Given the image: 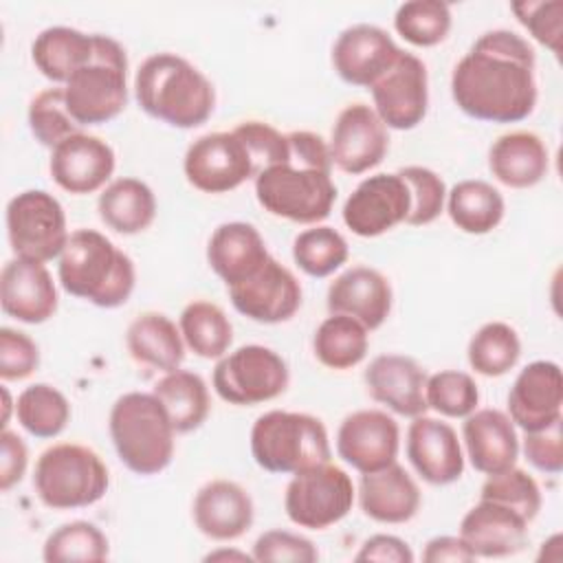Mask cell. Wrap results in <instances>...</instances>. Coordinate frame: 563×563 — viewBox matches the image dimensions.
<instances>
[{"mask_svg":"<svg viewBox=\"0 0 563 563\" xmlns=\"http://www.w3.org/2000/svg\"><path fill=\"white\" fill-rule=\"evenodd\" d=\"M534 66L537 57L528 40L508 29L486 31L455 64L451 97L477 121H523L537 106Z\"/></svg>","mask_w":563,"mask_h":563,"instance_id":"1","label":"cell"},{"mask_svg":"<svg viewBox=\"0 0 563 563\" xmlns=\"http://www.w3.org/2000/svg\"><path fill=\"white\" fill-rule=\"evenodd\" d=\"M286 136L290 158L255 178L257 202L271 216L297 224H317L330 216L336 200L328 143L308 130H295Z\"/></svg>","mask_w":563,"mask_h":563,"instance_id":"2","label":"cell"},{"mask_svg":"<svg viewBox=\"0 0 563 563\" xmlns=\"http://www.w3.org/2000/svg\"><path fill=\"white\" fill-rule=\"evenodd\" d=\"M134 95L145 114L180 130L202 125L216 106L213 84L176 53L145 57L134 75Z\"/></svg>","mask_w":563,"mask_h":563,"instance_id":"3","label":"cell"},{"mask_svg":"<svg viewBox=\"0 0 563 563\" xmlns=\"http://www.w3.org/2000/svg\"><path fill=\"white\" fill-rule=\"evenodd\" d=\"M62 288L99 308L123 306L136 282L132 260L95 229H77L59 255Z\"/></svg>","mask_w":563,"mask_h":563,"instance_id":"4","label":"cell"},{"mask_svg":"<svg viewBox=\"0 0 563 563\" xmlns=\"http://www.w3.org/2000/svg\"><path fill=\"white\" fill-rule=\"evenodd\" d=\"M119 460L136 475H156L174 457V424L154 394L128 391L119 396L108 418Z\"/></svg>","mask_w":563,"mask_h":563,"instance_id":"5","label":"cell"},{"mask_svg":"<svg viewBox=\"0 0 563 563\" xmlns=\"http://www.w3.org/2000/svg\"><path fill=\"white\" fill-rule=\"evenodd\" d=\"M251 455L268 473L295 475L330 462V440L323 422L310 413L273 409L253 422Z\"/></svg>","mask_w":563,"mask_h":563,"instance_id":"6","label":"cell"},{"mask_svg":"<svg viewBox=\"0 0 563 563\" xmlns=\"http://www.w3.org/2000/svg\"><path fill=\"white\" fill-rule=\"evenodd\" d=\"M110 486L103 460L84 444L48 446L35 462L33 488L53 510H75L97 504Z\"/></svg>","mask_w":563,"mask_h":563,"instance_id":"7","label":"cell"},{"mask_svg":"<svg viewBox=\"0 0 563 563\" xmlns=\"http://www.w3.org/2000/svg\"><path fill=\"white\" fill-rule=\"evenodd\" d=\"M128 57L123 46L95 33V57L64 84V99L77 125H101L128 106Z\"/></svg>","mask_w":563,"mask_h":563,"instance_id":"8","label":"cell"},{"mask_svg":"<svg viewBox=\"0 0 563 563\" xmlns=\"http://www.w3.org/2000/svg\"><path fill=\"white\" fill-rule=\"evenodd\" d=\"M288 380L286 361L275 350L255 343L224 354L213 367L216 394L238 407H251L282 396Z\"/></svg>","mask_w":563,"mask_h":563,"instance_id":"9","label":"cell"},{"mask_svg":"<svg viewBox=\"0 0 563 563\" xmlns=\"http://www.w3.org/2000/svg\"><path fill=\"white\" fill-rule=\"evenodd\" d=\"M7 235L15 257L51 262L62 255L70 235L64 207L44 189H26L7 205Z\"/></svg>","mask_w":563,"mask_h":563,"instance_id":"10","label":"cell"},{"mask_svg":"<svg viewBox=\"0 0 563 563\" xmlns=\"http://www.w3.org/2000/svg\"><path fill=\"white\" fill-rule=\"evenodd\" d=\"M352 504L354 484L350 475L330 462L295 473L284 495L288 519L308 530H323L339 523L352 510Z\"/></svg>","mask_w":563,"mask_h":563,"instance_id":"11","label":"cell"},{"mask_svg":"<svg viewBox=\"0 0 563 563\" xmlns=\"http://www.w3.org/2000/svg\"><path fill=\"white\" fill-rule=\"evenodd\" d=\"M183 169L189 185L205 194H227L255 178L253 158L233 130L198 136L185 152Z\"/></svg>","mask_w":563,"mask_h":563,"instance_id":"12","label":"cell"},{"mask_svg":"<svg viewBox=\"0 0 563 563\" xmlns=\"http://www.w3.org/2000/svg\"><path fill=\"white\" fill-rule=\"evenodd\" d=\"M374 112L391 130H411L422 123L429 108L427 66L402 51L398 62L369 88Z\"/></svg>","mask_w":563,"mask_h":563,"instance_id":"13","label":"cell"},{"mask_svg":"<svg viewBox=\"0 0 563 563\" xmlns=\"http://www.w3.org/2000/svg\"><path fill=\"white\" fill-rule=\"evenodd\" d=\"M411 196L398 174L363 178L343 205V222L358 238H376L405 222Z\"/></svg>","mask_w":563,"mask_h":563,"instance_id":"14","label":"cell"},{"mask_svg":"<svg viewBox=\"0 0 563 563\" xmlns=\"http://www.w3.org/2000/svg\"><path fill=\"white\" fill-rule=\"evenodd\" d=\"M233 308L257 323H282L301 306L297 277L273 255L246 279L227 286Z\"/></svg>","mask_w":563,"mask_h":563,"instance_id":"15","label":"cell"},{"mask_svg":"<svg viewBox=\"0 0 563 563\" xmlns=\"http://www.w3.org/2000/svg\"><path fill=\"white\" fill-rule=\"evenodd\" d=\"M328 150L332 165L341 172L352 176L365 174L376 167L389 150L387 128L367 103H350L339 112L332 125Z\"/></svg>","mask_w":563,"mask_h":563,"instance_id":"16","label":"cell"},{"mask_svg":"<svg viewBox=\"0 0 563 563\" xmlns=\"http://www.w3.org/2000/svg\"><path fill=\"white\" fill-rule=\"evenodd\" d=\"M398 446V422L380 409L352 411L336 431L339 457L358 473H374L394 464Z\"/></svg>","mask_w":563,"mask_h":563,"instance_id":"17","label":"cell"},{"mask_svg":"<svg viewBox=\"0 0 563 563\" xmlns=\"http://www.w3.org/2000/svg\"><path fill=\"white\" fill-rule=\"evenodd\" d=\"M402 48L376 24H352L343 29L332 46L336 75L352 86L372 88L400 57Z\"/></svg>","mask_w":563,"mask_h":563,"instance_id":"18","label":"cell"},{"mask_svg":"<svg viewBox=\"0 0 563 563\" xmlns=\"http://www.w3.org/2000/svg\"><path fill=\"white\" fill-rule=\"evenodd\" d=\"M508 418L523 431H539L563 418V376L554 361H532L508 391Z\"/></svg>","mask_w":563,"mask_h":563,"instance_id":"19","label":"cell"},{"mask_svg":"<svg viewBox=\"0 0 563 563\" xmlns=\"http://www.w3.org/2000/svg\"><path fill=\"white\" fill-rule=\"evenodd\" d=\"M407 457L416 473L433 486L453 484L464 473V455L455 429L424 413L416 416L407 429Z\"/></svg>","mask_w":563,"mask_h":563,"instance_id":"20","label":"cell"},{"mask_svg":"<svg viewBox=\"0 0 563 563\" xmlns=\"http://www.w3.org/2000/svg\"><path fill=\"white\" fill-rule=\"evenodd\" d=\"M53 180L68 194L84 196L101 189L114 172V152L99 136L77 132L51 150Z\"/></svg>","mask_w":563,"mask_h":563,"instance_id":"21","label":"cell"},{"mask_svg":"<svg viewBox=\"0 0 563 563\" xmlns=\"http://www.w3.org/2000/svg\"><path fill=\"white\" fill-rule=\"evenodd\" d=\"M0 303L4 314L22 323H44L57 310V288L42 262L13 257L0 273Z\"/></svg>","mask_w":563,"mask_h":563,"instance_id":"22","label":"cell"},{"mask_svg":"<svg viewBox=\"0 0 563 563\" xmlns=\"http://www.w3.org/2000/svg\"><path fill=\"white\" fill-rule=\"evenodd\" d=\"M363 380L367 394L398 416L416 418L429 409L424 398L427 374L411 356L380 354L367 365Z\"/></svg>","mask_w":563,"mask_h":563,"instance_id":"23","label":"cell"},{"mask_svg":"<svg viewBox=\"0 0 563 563\" xmlns=\"http://www.w3.org/2000/svg\"><path fill=\"white\" fill-rule=\"evenodd\" d=\"M460 539L475 556H512L528 545V521L501 504L479 499L462 517Z\"/></svg>","mask_w":563,"mask_h":563,"instance_id":"24","label":"cell"},{"mask_svg":"<svg viewBox=\"0 0 563 563\" xmlns=\"http://www.w3.org/2000/svg\"><path fill=\"white\" fill-rule=\"evenodd\" d=\"M330 314H347L376 330L391 312V286L387 277L372 266H352L341 273L328 288Z\"/></svg>","mask_w":563,"mask_h":563,"instance_id":"25","label":"cell"},{"mask_svg":"<svg viewBox=\"0 0 563 563\" xmlns=\"http://www.w3.org/2000/svg\"><path fill=\"white\" fill-rule=\"evenodd\" d=\"M194 523L213 541L240 539L253 526V499L231 479H211L194 497Z\"/></svg>","mask_w":563,"mask_h":563,"instance_id":"26","label":"cell"},{"mask_svg":"<svg viewBox=\"0 0 563 563\" xmlns=\"http://www.w3.org/2000/svg\"><path fill=\"white\" fill-rule=\"evenodd\" d=\"M462 438L473 468L484 475L501 473L517 462V429L508 413L499 409H475L468 413L462 424Z\"/></svg>","mask_w":563,"mask_h":563,"instance_id":"27","label":"cell"},{"mask_svg":"<svg viewBox=\"0 0 563 563\" xmlns=\"http://www.w3.org/2000/svg\"><path fill=\"white\" fill-rule=\"evenodd\" d=\"M420 501L422 497L418 484L398 462L374 473H361V510L378 523L409 521L418 512Z\"/></svg>","mask_w":563,"mask_h":563,"instance_id":"28","label":"cell"},{"mask_svg":"<svg viewBox=\"0 0 563 563\" xmlns=\"http://www.w3.org/2000/svg\"><path fill=\"white\" fill-rule=\"evenodd\" d=\"M268 257L264 238L249 222L220 224L207 244V262L227 286L251 277Z\"/></svg>","mask_w":563,"mask_h":563,"instance_id":"29","label":"cell"},{"mask_svg":"<svg viewBox=\"0 0 563 563\" xmlns=\"http://www.w3.org/2000/svg\"><path fill=\"white\" fill-rule=\"evenodd\" d=\"M550 156L543 139L528 130H515L493 141L488 150V169L506 187L528 189L548 174Z\"/></svg>","mask_w":563,"mask_h":563,"instance_id":"30","label":"cell"},{"mask_svg":"<svg viewBox=\"0 0 563 563\" xmlns=\"http://www.w3.org/2000/svg\"><path fill=\"white\" fill-rule=\"evenodd\" d=\"M130 356L147 367L174 372L185 358V341L180 328L163 312L139 314L125 332Z\"/></svg>","mask_w":563,"mask_h":563,"instance_id":"31","label":"cell"},{"mask_svg":"<svg viewBox=\"0 0 563 563\" xmlns=\"http://www.w3.org/2000/svg\"><path fill=\"white\" fill-rule=\"evenodd\" d=\"M95 57V33L86 35L70 26H48L37 33L31 46L35 68L55 84H66Z\"/></svg>","mask_w":563,"mask_h":563,"instance_id":"32","label":"cell"},{"mask_svg":"<svg viewBox=\"0 0 563 563\" xmlns=\"http://www.w3.org/2000/svg\"><path fill=\"white\" fill-rule=\"evenodd\" d=\"M97 211L112 231L134 235L154 222L156 198L143 180L117 178L99 194Z\"/></svg>","mask_w":563,"mask_h":563,"instance_id":"33","label":"cell"},{"mask_svg":"<svg viewBox=\"0 0 563 563\" xmlns=\"http://www.w3.org/2000/svg\"><path fill=\"white\" fill-rule=\"evenodd\" d=\"M152 394L165 407L176 433H189L198 429L211 409L205 380L198 374L180 367L165 372V376L156 380Z\"/></svg>","mask_w":563,"mask_h":563,"instance_id":"34","label":"cell"},{"mask_svg":"<svg viewBox=\"0 0 563 563\" xmlns=\"http://www.w3.org/2000/svg\"><path fill=\"white\" fill-rule=\"evenodd\" d=\"M506 205L501 194L486 180H460L446 194L451 222L471 235H484L499 227Z\"/></svg>","mask_w":563,"mask_h":563,"instance_id":"35","label":"cell"},{"mask_svg":"<svg viewBox=\"0 0 563 563\" xmlns=\"http://www.w3.org/2000/svg\"><path fill=\"white\" fill-rule=\"evenodd\" d=\"M178 328L185 345L200 358H222L233 341V325L224 310L205 299L183 308Z\"/></svg>","mask_w":563,"mask_h":563,"instance_id":"36","label":"cell"},{"mask_svg":"<svg viewBox=\"0 0 563 563\" xmlns=\"http://www.w3.org/2000/svg\"><path fill=\"white\" fill-rule=\"evenodd\" d=\"M367 328L347 314H330L314 332L312 350L321 365L330 369H350L367 354Z\"/></svg>","mask_w":563,"mask_h":563,"instance_id":"37","label":"cell"},{"mask_svg":"<svg viewBox=\"0 0 563 563\" xmlns=\"http://www.w3.org/2000/svg\"><path fill=\"white\" fill-rule=\"evenodd\" d=\"M15 416L26 433L35 438H55L70 420V405L53 385L35 383L18 396Z\"/></svg>","mask_w":563,"mask_h":563,"instance_id":"38","label":"cell"},{"mask_svg":"<svg viewBox=\"0 0 563 563\" xmlns=\"http://www.w3.org/2000/svg\"><path fill=\"white\" fill-rule=\"evenodd\" d=\"M466 356L477 374L488 378L504 376L521 356L519 334L504 321H488L471 336Z\"/></svg>","mask_w":563,"mask_h":563,"instance_id":"39","label":"cell"},{"mask_svg":"<svg viewBox=\"0 0 563 563\" xmlns=\"http://www.w3.org/2000/svg\"><path fill=\"white\" fill-rule=\"evenodd\" d=\"M350 255L345 238L325 224L301 231L292 242L295 264L310 277H328L345 264Z\"/></svg>","mask_w":563,"mask_h":563,"instance_id":"40","label":"cell"},{"mask_svg":"<svg viewBox=\"0 0 563 563\" xmlns=\"http://www.w3.org/2000/svg\"><path fill=\"white\" fill-rule=\"evenodd\" d=\"M110 552L108 537L90 521H70L53 530L42 548L46 563L106 561Z\"/></svg>","mask_w":563,"mask_h":563,"instance_id":"41","label":"cell"},{"mask_svg":"<svg viewBox=\"0 0 563 563\" xmlns=\"http://www.w3.org/2000/svg\"><path fill=\"white\" fill-rule=\"evenodd\" d=\"M396 33L413 46H435L451 31V7L440 0H411L394 15Z\"/></svg>","mask_w":563,"mask_h":563,"instance_id":"42","label":"cell"},{"mask_svg":"<svg viewBox=\"0 0 563 563\" xmlns=\"http://www.w3.org/2000/svg\"><path fill=\"white\" fill-rule=\"evenodd\" d=\"M479 499L501 504V506L519 512L528 523L541 510V490H539L537 479L517 466H510L501 473L488 475V479L482 484Z\"/></svg>","mask_w":563,"mask_h":563,"instance_id":"43","label":"cell"},{"mask_svg":"<svg viewBox=\"0 0 563 563\" xmlns=\"http://www.w3.org/2000/svg\"><path fill=\"white\" fill-rule=\"evenodd\" d=\"M29 128L35 141L44 147H57L64 139L79 132L64 99V88H46L29 103Z\"/></svg>","mask_w":563,"mask_h":563,"instance_id":"44","label":"cell"},{"mask_svg":"<svg viewBox=\"0 0 563 563\" xmlns=\"http://www.w3.org/2000/svg\"><path fill=\"white\" fill-rule=\"evenodd\" d=\"M427 407L446 418H466L477 409L479 389L471 374L460 369H442L427 378Z\"/></svg>","mask_w":563,"mask_h":563,"instance_id":"45","label":"cell"},{"mask_svg":"<svg viewBox=\"0 0 563 563\" xmlns=\"http://www.w3.org/2000/svg\"><path fill=\"white\" fill-rule=\"evenodd\" d=\"M409 187L411 207L407 216V224L422 227L433 222L444 211L446 200V187L444 180L429 167L420 165H407L396 172Z\"/></svg>","mask_w":563,"mask_h":563,"instance_id":"46","label":"cell"},{"mask_svg":"<svg viewBox=\"0 0 563 563\" xmlns=\"http://www.w3.org/2000/svg\"><path fill=\"white\" fill-rule=\"evenodd\" d=\"M233 132L244 141L253 165H255V178L279 163H286L290 158V145L288 136L282 134L277 128L264 121H244L233 128Z\"/></svg>","mask_w":563,"mask_h":563,"instance_id":"47","label":"cell"},{"mask_svg":"<svg viewBox=\"0 0 563 563\" xmlns=\"http://www.w3.org/2000/svg\"><path fill=\"white\" fill-rule=\"evenodd\" d=\"M510 9L539 44H543L554 55H559L561 31H563V2L561 0L512 2Z\"/></svg>","mask_w":563,"mask_h":563,"instance_id":"48","label":"cell"},{"mask_svg":"<svg viewBox=\"0 0 563 563\" xmlns=\"http://www.w3.org/2000/svg\"><path fill=\"white\" fill-rule=\"evenodd\" d=\"M319 552L314 543L288 530H268L253 543V561L260 563H314Z\"/></svg>","mask_w":563,"mask_h":563,"instance_id":"49","label":"cell"},{"mask_svg":"<svg viewBox=\"0 0 563 563\" xmlns=\"http://www.w3.org/2000/svg\"><path fill=\"white\" fill-rule=\"evenodd\" d=\"M40 365L37 343L20 330L0 328V378L22 380Z\"/></svg>","mask_w":563,"mask_h":563,"instance_id":"50","label":"cell"},{"mask_svg":"<svg viewBox=\"0 0 563 563\" xmlns=\"http://www.w3.org/2000/svg\"><path fill=\"white\" fill-rule=\"evenodd\" d=\"M561 420L539 431H523V455L541 473L559 475L563 468V433Z\"/></svg>","mask_w":563,"mask_h":563,"instance_id":"51","label":"cell"},{"mask_svg":"<svg viewBox=\"0 0 563 563\" xmlns=\"http://www.w3.org/2000/svg\"><path fill=\"white\" fill-rule=\"evenodd\" d=\"M29 451L18 433L2 429L0 433V490L7 493L13 488L26 473Z\"/></svg>","mask_w":563,"mask_h":563,"instance_id":"52","label":"cell"},{"mask_svg":"<svg viewBox=\"0 0 563 563\" xmlns=\"http://www.w3.org/2000/svg\"><path fill=\"white\" fill-rule=\"evenodd\" d=\"M354 561H380V563H411L413 552L407 541L394 534H374L369 537L361 550L356 552Z\"/></svg>","mask_w":563,"mask_h":563,"instance_id":"53","label":"cell"},{"mask_svg":"<svg viewBox=\"0 0 563 563\" xmlns=\"http://www.w3.org/2000/svg\"><path fill=\"white\" fill-rule=\"evenodd\" d=\"M477 556L471 552V548L460 539L451 534L433 537L422 552V561L427 563H468Z\"/></svg>","mask_w":563,"mask_h":563,"instance_id":"54","label":"cell"},{"mask_svg":"<svg viewBox=\"0 0 563 563\" xmlns=\"http://www.w3.org/2000/svg\"><path fill=\"white\" fill-rule=\"evenodd\" d=\"M253 561V554H246V552H235V550H216V552H209L205 556V561Z\"/></svg>","mask_w":563,"mask_h":563,"instance_id":"55","label":"cell"},{"mask_svg":"<svg viewBox=\"0 0 563 563\" xmlns=\"http://www.w3.org/2000/svg\"><path fill=\"white\" fill-rule=\"evenodd\" d=\"M2 398H4V413H2V427H7V422H9V411H11V398H9V391H7V387H2Z\"/></svg>","mask_w":563,"mask_h":563,"instance_id":"56","label":"cell"}]
</instances>
